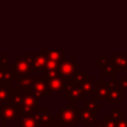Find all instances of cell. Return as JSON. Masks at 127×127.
<instances>
[{
	"instance_id": "obj_18",
	"label": "cell",
	"mask_w": 127,
	"mask_h": 127,
	"mask_svg": "<svg viewBox=\"0 0 127 127\" xmlns=\"http://www.w3.org/2000/svg\"><path fill=\"white\" fill-rule=\"evenodd\" d=\"M12 80H17V76L8 66H1L0 67V83L3 82H11Z\"/></svg>"
},
{
	"instance_id": "obj_31",
	"label": "cell",
	"mask_w": 127,
	"mask_h": 127,
	"mask_svg": "<svg viewBox=\"0 0 127 127\" xmlns=\"http://www.w3.org/2000/svg\"><path fill=\"white\" fill-rule=\"evenodd\" d=\"M0 127H10V126H9V125H7V123H6V122H3V123H2V125H1Z\"/></svg>"
},
{
	"instance_id": "obj_16",
	"label": "cell",
	"mask_w": 127,
	"mask_h": 127,
	"mask_svg": "<svg viewBox=\"0 0 127 127\" xmlns=\"http://www.w3.org/2000/svg\"><path fill=\"white\" fill-rule=\"evenodd\" d=\"M107 94V84L106 81L100 80V81H94L93 91H92V100H98V99H105Z\"/></svg>"
},
{
	"instance_id": "obj_14",
	"label": "cell",
	"mask_w": 127,
	"mask_h": 127,
	"mask_svg": "<svg viewBox=\"0 0 127 127\" xmlns=\"http://www.w3.org/2000/svg\"><path fill=\"white\" fill-rule=\"evenodd\" d=\"M32 114L35 116L39 127H48L53 122L52 115L46 108H38Z\"/></svg>"
},
{
	"instance_id": "obj_24",
	"label": "cell",
	"mask_w": 127,
	"mask_h": 127,
	"mask_svg": "<svg viewBox=\"0 0 127 127\" xmlns=\"http://www.w3.org/2000/svg\"><path fill=\"white\" fill-rule=\"evenodd\" d=\"M83 107L84 108H87L89 110H92V111H95L97 112L98 109H100L102 107L101 104L97 103L95 100H88V99H83Z\"/></svg>"
},
{
	"instance_id": "obj_23",
	"label": "cell",
	"mask_w": 127,
	"mask_h": 127,
	"mask_svg": "<svg viewBox=\"0 0 127 127\" xmlns=\"http://www.w3.org/2000/svg\"><path fill=\"white\" fill-rule=\"evenodd\" d=\"M60 64L61 63H59V62H56V61L47 59V63H46V65H45V68H44V71L43 72H47V71H59Z\"/></svg>"
},
{
	"instance_id": "obj_15",
	"label": "cell",
	"mask_w": 127,
	"mask_h": 127,
	"mask_svg": "<svg viewBox=\"0 0 127 127\" xmlns=\"http://www.w3.org/2000/svg\"><path fill=\"white\" fill-rule=\"evenodd\" d=\"M111 64L116 71L127 72V55H110Z\"/></svg>"
},
{
	"instance_id": "obj_22",
	"label": "cell",
	"mask_w": 127,
	"mask_h": 127,
	"mask_svg": "<svg viewBox=\"0 0 127 127\" xmlns=\"http://www.w3.org/2000/svg\"><path fill=\"white\" fill-rule=\"evenodd\" d=\"M23 98V93L20 90L13 89L11 91V98H10V103L14 104L18 109H20V104Z\"/></svg>"
},
{
	"instance_id": "obj_3",
	"label": "cell",
	"mask_w": 127,
	"mask_h": 127,
	"mask_svg": "<svg viewBox=\"0 0 127 127\" xmlns=\"http://www.w3.org/2000/svg\"><path fill=\"white\" fill-rule=\"evenodd\" d=\"M64 93H65L64 98L66 100H70V103H73V104H76L79 100L84 99V94L80 86L75 82L73 78L66 80Z\"/></svg>"
},
{
	"instance_id": "obj_19",
	"label": "cell",
	"mask_w": 127,
	"mask_h": 127,
	"mask_svg": "<svg viewBox=\"0 0 127 127\" xmlns=\"http://www.w3.org/2000/svg\"><path fill=\"white\" fill-rule=\"evenodd\" d=\"M31 85H32V78L31 76H28V77H21V78H18L16 81H15V86L17 90H20V91H29L30 88H31Z\"/></svg>"
},
{
	"instance_id": "obj_29",
	"label": "cell",
	"mask_w": 127,
	"mask_h": 127,
	"mask_svg": "<svg viewBox=\"0 0 127 127\" xmlns=\"http://www.w3.org/2000/svg\"><path fill=\"white\" fill-rule=\"evenodd\" d=\"M114 127H127V119H119L114 120Z\"/></svg>"
},
{
	"instance_id": "obj_11",
	"label": "cell",
	"mask_w": 127,
	"mask_h": 127,
	"mask_svg": "<svg viewBox=\"0 0 127 127\" xmlns=\"http://www.w3.org/2000/svg\"><path fill=\"white\" fill-rule=\"evenodd\" d=\"M19 117H20L19 109L10 102L3 104L2 107L0 108V118L3 120V122L13 121Z\"/></svg>"
},
{
	"instance_id": "obj_27",
	"label": "cell",
	"mask_w": 127,
	"mask_h": 127,
	"mask_svg": "<svg viewBox=\"0 0 127 127\" xmlns=\"http://www.w3.org/2000/svg\"><path fill=\"white\" fill-rule=\"evenodd\" d=\"M12 64V60L7 58L6 55H0V67L1 66H7V64Z\"/></svg>"
},
{
	"instance_id": "obj_10",
	"label": "cell",
	"mask_w": 127,
	"mask_h": 127,
	"mask_svg": "<svg viewBox=\"0 0 127 127\" xmlns=\"http://www.w3.org/2000/svg\"><path fill=\"white\" fill-rule=\"evenodd\" d=\"M76 122H82L84 126H94L96 123L97 112L89 110L87 108H75Z\"/></svg>"
},
{
	"instance_id": "obj_25",
	"label": "cell",
	"mask_w": 127,
	"mask_h": 127,
	"mask_svg": "<svg viewBox=\"0 0 127 127\" xmlns=\"http://www.w3.org/2000/svg\"><path fill=\"white\" fill-rule=\"evenodd\" d=\"M94 127H114V120L111 117H102L100 121L95 123Z\"/></svg>"
},
{
	"instance_id": "obj_1",
	"label": "cell",
	"mask_w": 127,
	"mask_h": 127,
	"mask_svg": "<svg viewBox=\"0 0 127 127\" xmlns=\"http://www.w3.org/2000/svg\"><path fill=\"white\" fill-rule=\"evenodd\" d=\"M107 84V94L105 97V101L107 104H118L120 100L124 99V90H122L119 86V83L114 78H110L106 81Z\"/></svg>"
},
{
	"instance_id": "obj_28",
	"label": "cell",
	"mask_w": 127,
	"mask_h": 127,
	"mask_svg": "<svg viewBox=\"0 0 127 127\" xmlns=\"http://www.w3.org/2000/svg\"><path fill=\"white\" fill-rule=\"evenodd\" d=\"M117 81L122 90H127V76H120L119 80H117Z\"/></svg>"
},
{
	"instance_id": "obj_8",
	"label": "cell",
	"mask_w": 127,
	"mask_h": 127,
	"mask_svg": "<svg viewBox=\"0 0 127 127\" xmlns=\"http://www.w3.org/2000/svg\"><path fill=\"white\" fill-rule=\"evenodd\" d=\"M73 79L80 86L84 95H91L92 94L93 86H94V80H93V77L90 76L87 71L78 72L73 77Z\"/></svg>"
},
{
	"instance_id": "obj_13",
	"label": "cell",
	"mask_w": 127,
	"mask_h": 127,
	"mask_svg": "<svg viewBox=\"0 0 127 127\" xmlns=\"http://www.w3.org/2000/svg\"><path fill=\"white\" fill-rule=\"evenodd\" d=\"M48 81V95H53L56 93H61L65 89L66 80L62 78L61 76H57L55 78L49 79Z\"/></svg>"
},
{
	"instance_id": "obj_2",
	"label": "cell",
	"mask_w": 127,
	"mask_h": 127,
	"mask_svg": "<svg viewBox=\"0 0 127 127\" xmlns=\"http://www.w3.org/2000/svg\"><path fill=\"white\" fill-rule=\"evenodd\" d=\"M79 72V64L75 62L74 59L64 60L61 62L59 66V76L68 80L72 79Z\"/></svg>"
},
{
	"instance_id": "obj_5",
	"label": "cell",
	"mask_w": 127,
	"mask_h": 127,
	"mask_svg": "<svg viewBox=\"0 0 127 127\" xmlns=\"http://www.w3.org/2000/svg\"><path fill=\"white\" fill-rule=\"evenodd\" d=\"M75 104L73 103H67L64 105V108L60 110V112L57 113V121H60L61 123L68 126H74L76 123V115H75Z\"/></svg>"
},
{
	"instance_id": "obj_12",
	"label": "cell",
	"mask_w": 127,
	"mask_h": 127,
	"mask_svg": "<svg viewBox=\"0 0 127 127\" xmlns=\"http://www.w3.org/2000/svg\"><path fill=\"white\" fill-rule=\"evenodd\" d=\"M97 67L101 68V75L107 76L110 78H114L115 76V69L111 64L110 59L106 58V55H102L100 59H97Z\"/></svg>"
},
{
	"instance_id": "obj_26",
	"label": "cell",
	"mask_w": 127,
	"mask_h": 127,
	"mask_svg": "<svg viewBox=\"0 0 127 127\" xmlns=\"http://www.w3.org/2000/svg\"><path fill=\"white\" fill-rule=\"evenodd\" d=\"M125 116L124 112H122L119 108H111L110 109V117L113 120H119V119H123Z\"/></svg>"
},
{
	"instance_id": "obj_7",
	"label": "cell",
	"mask_w": 127,
	"mask_h": 127,
	"mask_svg": "<svg viewBox=\"0 0 127 127\" xmlns=\"http://www.w3.org/2000/svg\"><path fill=\"white\" fill-rule=\"evenodd\" d=\"M32 85L29 90L38 100L43 98L48 92V81L43 76H32Z\"/></svg>"
},
{
	"instance_id": "obj_17",
	"label": "cell",
	"mask_w": 127,
	"mask_h": 127,
	"mask_svg": "<svg viewBox=\"0 0 127 127\" xmlns=\"http://www.w3.org/2000/svg\"><path fill=\"white\" fill-rule=\"evenodd\" d=\"M11 91H12L11 82L0 83V103H2V105L10 102Z\"/></svg>"
},
{
	"instance_id": "obj_6",
	"label": "cell",
	"mask_w": 127,
	"mask_h": 127,
	"mask_svg": "<svg viewBox=\"0 0 127 127\" xmlns=\"http://www.w3.org/2000/svg\"><path fill=\"white\" fill-rule=\"evenodd\" d=\"M24 59L31 64L33 71H35V72L44 71V68H45V65L47 63L46 50H39L38 55L27 54V55H25Z\"/></svg>"
},
{
	"instance_id": "obj_20",
	"label": "cell",
	"mask_w": 127,
	"mask_h": 127,
	"mask_svg": "<svg viewBox=\"0 0 127 127\" xmlns=\"http://www.w3.org/2000/svg\"><path fill=\"white\" fill-rule=\"evenodd\" d=\"M64 55H65V50H57V51H47L46 50L47 59L53 60V61H56L59 63H61L62 61L64 60Z\"/></svg>"
},
{
	"instance_id": "obj_21",
	"label": "cell",
	"mask_w": 127,
	"mask_h": 127,
	"mask_svg": "<svg viewBox=\"0 0 127 127\" xmlns=\"http://www.w3.org/2000/svg\"><path fill=\"white\" fill-rule=\"evenodd\" d=\"M20 125H21V127H39L38 122L33 114L26 115V116L22 117Z\"/></svg>"
},
{
	"instance_id": "obj_30",
	"label": "cell",
	"mask_w": 127,
	"mask_h": 127,
	"mask_svg": "<svg viewBox=\"0 0 127 127\" xmlns=\"http://www.w3.org/2000/svg\"><path fill=\"white\" fill-rule=\"evenodd\" d=\"M48 127H65V125L64 124H63V123H61L60 121H53Z\"/></svg>"
},
{
	"instance_id": "obj_4",
	"label": "cell",
	"mask_w": 127,
	"mask_h": 127,
	"mask_svg": "<svg viewBox=\"0 0 127 127\" xmlns=\"http://www.w3.org/2000/svg\"><path fill=\"white\" fill-rule=\"evenodd\" d=\"M38 108H39L38 99L29 91H25L23 94V98L20 104V109H19L20 117L22 118L26 115H30Z\"/></svg>"
},
{
	"instance_id": "obj_9",
	"label": "cell",
	"mask_w": 127,
	"mask_h": 127,
	"mask_svg": "<svg viewBox=\"0 0 127 127\" xmlns=\"http://www.w3.org/2000/svg\"><path fill=\"white\" fill-rule=\"evenodd\" d=\"M10 67L17 76V79L21 77H28L33 71L31 64L25 59H17L15 62H12Z\"/></svg>"
}]
</instances>
